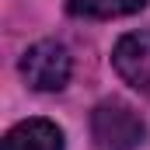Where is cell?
I'll use <instances>...</instances> for the list:
<instances>
[{"instance_id": "3", "label": "cell", "mask_w": 150, "mask_h": 150, "mask_svg": "<svg viewBox=\"0 0 150 150\" xmlns=\"http://www.w3.org/2000/svg\"><path fill=\"white\" fill-rule=\"evenodd\" d=\"M112 67L136 94L150 98V32H129L115 42Z\"/></svg>"}, {"instance_id": "2", "label": "cell", "mask_w": 150, "mask_h": 150, "mask_svg": "<svg viewBox=\"0 0 150 150\" xmlns=\"http://www.w3.org/2000/svg\"><path fill=\"white\" fill-rule=\"evenodd\" d=\"M70 74H74L70 49L56 38H42L21 56V77L32 91H63L70 84Z\"/></svg>"}, {"instance_id": "4", "label": "cell", "mask_w": 150, "mask_h": 150, "mask_svg": "<svg viewBox=\"0 0 150 150\" xmlns=\"http://www.w3.org/2000/svg\"><path fill=\"white\" fill-rule=\"evenodd\" d=\"M0 150H63V129L52 119H25L7 129Z\"/></svg>"}, {"instance_id": "5", "label": "cell", "mask_w": 150, "mask_h": 150, "mask_svg": "<svg viewBox=\"0 0 150 150\" xmlns=\"http://www.w3.org/2000/svg\"><path fill=\"white\" fill-rule=\"evenodd\" d=\"M147 0H67V11L74 18H126V14H136L143 11Z\"/></svg>"}, {"instance_id": "1", "label": "cell", "mask_w": 150, "mask_h": 150, "mask_svg": "<svg viewBox=\"0 0 150 150\" xmlns=\"http://www.w3.org/2000/svg\"><path fill=\"white\" fill-rule=\"evenodd\" d=\"M147 122L136 115L133 105L105 98L91 112V147L94 150H143Z\"/></svg>"}]
</instances>
